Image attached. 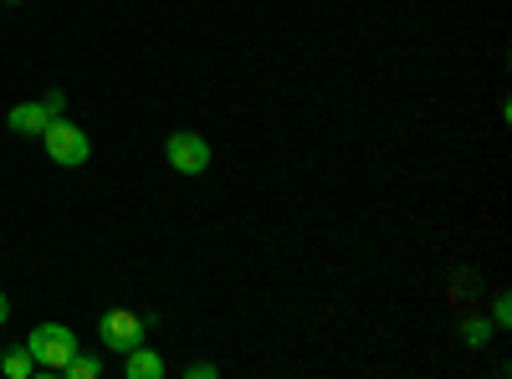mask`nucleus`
<instances>
[{
	"label": "nucleus",
	"instance_id": "nucleus-1",
	"mask_svg": "<svg viewBox=\"0 0 512 379\" xmlns=\"http://www.w3.org/2000/svg\"><path fill=\"white\" fill-rule=\"evenodd\" d=\"M149 328H154V313H128V308H113L98 318V339L108 354H128V349H139L149 344Z\"/></svg>",
	"mask_w": 512,
	"mask_h": 379
},
{
	"label": "nucleus",
	"instance_id": "nucleus-2",
	"mask_svg": "<svg viewBox=\"0 0 512 379\" xmlns=\"http://www.w3.org/2000/svg\"><path fill=\"white\" fill-rule=\"evenodd\" d=\"M31 359H36V374H57L72 354H77V333L62 328V323H36L31 339H26Z\"/></svg>",
	"mask_w": 512,
	"mask_h": 379
},
{
	"label": "nucleus",
	"instance_id": "nucleus-3",
	"mask_svg": "<svg viewBox=\"0 0 512 379\" xmlns=\"http://www.w3.org/2000/svg\"><path fill=\"white\" fill-rule=\"evenodd\" d=\"M41 144H47V154H52L57 164H67V170L88 164V154H93V139L82 134L72 118H52L47 129H41Z\"/></svg>",
	"mask_w": 512,
	"mask_h": 379
},
{
	"label": "nucleus",
	"instance_id": "nucleus-4",
	"mask_svg": "<svg viewBox=\"0 0 512 379\" xmlns=\"http://www.w3.org/2000/svg\"><path fill=\"white\" fill-rule=\"evenodd\" d=\"M164 159L175 164L180 175H205L210 170V144L195 129H175V134L164 139Z\"/></svg>",
	"mask_w": 512,
	"mask_h": 379
},
{
	"label": "nucleus",
	"instance_id": "nucleus-5",
	"mask_svg": "<svg viewBox=\"0 0 512 379\" xmlns=\"http://www.w3.org/2000/svg\"><path fill=\"white\" fill-rule=\"evenodd\" d=\"M52 123V113H47V103H16L11 113H6V129L16 134V139H41V129Z\"/></svg>",
	"mask_w": 512,
	"mask_h": 379
},
{
	"label": "nucleus",
	"instance_id": "nucleus-6",
	"mask_svg": "<svg viewBox=\"0 0 512 379\" xmlns=\"http://www.w3.org/2000/svg\"><path fill=\"white\" fill-rule=\"evenodd\" d=\"M123 374H128V379H159V374H164V359H159L149 344H139V349L123 354Z\"/></svg>",
	"mask_w": 512,
	"mask_h": 379
},
{
	"label": "nucleus",
	"instance_id": "nucleus-7",
	"mask_svg": "<svg viewBox=\"0 0 512 379\" xmlns=\"http://www.w3.org/2000/svg\"><path fill=\"white\" fill-rule=\"evenodd\" d=\"M0 374H6V379H31V374H36V359H31V349H26V344L6 349V354H0Z\"/></svg>",
	"mask_w": 512,
	"mask_h": 379
},
{
	"label": "nucleus",
	"instance_id": "nucleus-8",
	"mask_svg": "<svg viewBox=\"0 0 512 379\" xmlns=\"http://www.w3.org/2000/svg\"><path fill=\"white\" fill-rule=\"evenodd\" d=\"M98 374H103V359L98 354H82V349L57 369V379H98Z\"/></svg>",
	"mask_w": 512,
	"mask_h": 379
},
{
	"label": "nucleus",
	"instance_id": "nucleus-9",
	"mask_svg": "<svg viewBox=\"0 0 512 379\" xmlns=\"http://www.w3.org/2000/svg\"><path fill=\"white\" fill-rule=\"evenodd\" d=\"M461 339H466V349H487V339H492V323H482V318H466V323H461Z\"/></svg>",
	"mask_w": 512,
	"mask_h": 379
},
{
	"label": "nucleus",
	"instance_id": "nucleus-10",
	"mask_svg": "<svg viewBox=\"0 0 512 379\" xmlns=\"http://www.w3.org/2000/svg\"><path fill=\"white\" fill-rule=\"evenodd\" d=\"M492 313H497V323H502V328L512 323V298H507V292H497V298H492Z\"/></svg>",
	"mask_w": 512,
	"mask_h": 379
},
{
	"label": "nucleus",
	"instance_id": "nucleus-11",
	"mask_svg": "<svg viewBox=\"0 0 512 379\" xmlns=\"http://www.w3.org/2000/svg\"><path fill=\"white\" fill-rule=\"evenodd\" d=\"M41 103H47V113H52V118H62V108H67V93H62V88H52V93L41 98Z\"/></svg>",
	"mask_w": 512,
	"mask_h": 379
},
{
	"label": "nucleus",
	"instance_id": "nucleus-12",
	"mask_svg": "<svg viewBox=\"0 0 512 379\" xmlns=\"http://www.w3.org/2000/svg\"><path fill=\"white\" fill-rule=\"evenodd\" d=\"M221 369L216 364H185V379H216Z\"/></svg>",
	"mask_w": 512,
	"mask_h": 379
},
{
	"label": "nucleus",
	"instance_id": "nucleus-13",
	"mask_svg": "<svg viewBox=\"0 0 512 379\" xmlns=\"http://www.w3.org/2000/svg\"><path fill=\"white\" fill-rule=\"evenodd\" d=\"M11 318V303H6V292H0V323H6Z\"/></svg>",
	"mask_w": 512,
	"mask_h": 379
},
{
	"label": "nucleus",
	"instance_id": "nucleus-14",
	"mask_svg": "<svg viewBox=\"0 0 512 379\" xmlns=\"http://www.w3.org/2000/svg\"><path fill=\"white\" fill-rule=\"evenodd\" d=\"M6 6H21V0H6Z\"/></svg>",
	"mask_w": 512,
	"mask_h": 379
}]
</instances>
